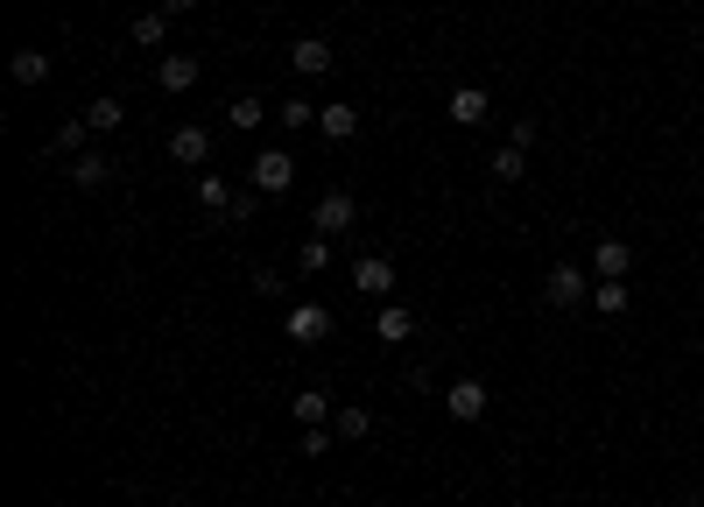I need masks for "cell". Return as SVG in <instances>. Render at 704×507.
Masks as SVG:
<instances>
[{
	"label": "cell",
	"mask_w": 704,
	"mask_h": 507,
	"mask_svg": "<svg viewBox=\"0 0 704 507\" xmlns=\"http://www.w3.org/2000/svg\"><path fill=\"white\" fill-rule=\"evenodd\" d=\"M359 226V198L353 190H324L318 205H310V233H324V240H346Z\"/></svg>",
	"instance_id": "6da1fadb"
},
{
	"label": "cell",
	"mask_w": 704,
	"mask_h": 507,
	"mask_svg": "<svg viewBox=\"0 0 704 507\" xmlns=\"http://www.w3.org/2000/svg\"><path fill=\"white\" fill-rule=\"evenodd\" d=\"M543 304H549V310H585V304H592L585 268H578V261H557V268H549V282H543Z\"/></svg>",
	"instance_id": "7a4b0ae2"
},
{
	"label": "cell",
	"mask_w": 704,
	"mask_h": 507,
	"mask_svg": "<svg viewBox=\"0 0 704 507\" xmlns=\"http://www.w3.org/2000/svg\"><path fill=\"white\" fill-rule=\"evenodd\" d=\"M332 310H324V304H310V296H304V304H289V310H282V332H289L296 338V346H324V338H332Z\"/></svg>",
	"instance_id": "3957f363"
},
{
	"label": "cell",
	"mask_w": 704,
	"mask_h": 507,
	"mask_svg": "<svg viewBox=\"0 0 704 507\" xmlns=\"http://www.w3.org/2000/svg\"><path fill=\"white\" fill-rule=\"evenodd\" d=\"M486 409H493V395H486L479 374H458L452 387H444V416H452V423H479Z\"/></svg>",
	"instance_id": "277c9868"
},
{
	"label": "cell",
	"mask_w": 704,
	"mask_h": 507,
	"mask_svg": "<svg viewBox=\"0 0 704 507\" xmlns=\"http://www.w3.org/2000/svg\"><path fill=\"white\" fill-rule=\"evenodd\" d=\"M289 184H296V156H289V148H261V156H254V190L282 198Z\"/></svg>",
	"instance_id": "5b68a950"
},
{
	"label": "cell",
	"mask_w": 704,
	"mask_h": 507,
	"mask_svg": "<svg viewBox=\"0 0 704 507\" xmlns=\"http://www.w3.org/2000/svg\"><path fill=\"white\" fill-rule=\"evenodd\" d=\"M353 289L359 296H395V261H387V253H353Z\"/></svg>",
	"instance_id": "8992f818"
},
{
	"label": "cell",
	"mask_w": 704,
	"mask_h": 507,
	"mask_svg": "<svg viewBox=\"0 0 704 507\" xmlns=\"http://www.w3.org/2000/svg\"><path fill=\"white\" fill-rule=\"evenodd\" d=\"M289 71L296 78H324V71H332V36H296L289 42Z\"/></svg>",
	"instance_id": "52a82bcc"
},
{
	"label": "cell",
	"mask_w": 704,
	"mask_h": 507,
	"mask_svg": "<svg viewBox=\"0 0 704 507\" xmlns=\"http://www.w3.org/2000/svg\"><path fill=\"white\" fill-rule=\"evenodd\" d=\"M170 156L184 162V170H205V162H212V127H198V121H184L170 134Z\"/></svg>",
	"instance_id": "ba28073f"
},
{
	"label": "cell",
	"mask_w": 704,
	"mask_h": 507,
	"mask_svg": "<svg viewBox=\"0 0 704 507\" xmlns=\"http://www.w3.org/2000/svg\"><path fill=\"white\" fill-rule=\"evenodd\" d=\"M444 113H452L458 127H479V121L493 113V92H486V85H458V92L444 99Z\"/></svg>",
	"instance_id": "9c48e42d"
},
{
	"label": "cell",
	"mask_w": 704,
	"mask_h": 507,
	"mask_svg": "<svg viewBox=\"0 0 704 507\" xmlns=\"http://www.w3.org/2000/svg\"><path fill=\"white\" fill-rule=\"evenodd\" d=\"M627 268H634V247L627 240H598L592 247V275L598 282H627Z\"/></svg>",
	"instance_id": "30bf717a"
},
{
	"label": "cell",
	"mask_w": 704,
	"mask_h": 507,
	"mask_svg": "<svg viewBox=\"0 0 704 507\" xmlns=\"http://www.w3.org/2000/svg\"><path fill=\"white\" fill-rule=\"evenodd\" d=\"M190 85H198V57H184V50H176V57H162V64H156V92H190Z\"/></svg>",
	"instance_id": "8fae6325"
},
{
	"label": "cell",
	"mask_w": 704,
	"mask_h": 507,
	"mask_svg": "<svg viewBox=\"0 0 704 507\" xmlns=\"http://www.w3.org/2000/svg\"><path fill=\"white\" fill-rule=\"evenodd\" d=\"M373 332H381V346H409V338H416V310L381 304V310H373Z\"/></svg>",
	"instance_id": "7c38bea8"
},
{
	"label": "cell",
	"mask_w": 704,
	"mask_h": 507,
	"mask_svg": "<svg viewBox=\"0 0 704 507\" xmlns=\"http://www.w3.org/2000/svg\"><path fill=\"white\" fill-rule=\"evenodd\" d=\"M85 148H92V121H85V113H71V121L42 141V156H85Z\"/></svg>",
	"instance_id": "4fadbf2b"
},
{
	"label": "cell",
	"mask_w": 704,
	"mask_h": 507,
	"mask_svg": "<svg viewBox=\"0 0 704 507\" xmlns=\"http://www.w3.org/2000/svg\"><path fill=\"white\" fill-rule=\"evenodd\" d=\"M71 184H78V190H99V184H113V162H107V148H85V156H71Z\"/></svg>",
	"instance_id": "5bb4252c"
},
{
	"label": "cell",
	"mask_w": 704,
	"mask_h": 507,
	"mask_svg": "<svg viewBox=\"0 0 704 507\" xmlns=\"http://www.w3.org/2000/svg\"><path fill=\"white\" fill-rule=\"evenodd\" d=\"M289 416H296V423H304V430H318V423H332V395H324V387H296V401H289Z\"/></svg>",
	"instance_id": "9a60e30c"
},
{
	"label": "cell",
	"mask_w": 704,
	"mask_h": 507,
	"mask_svg": "<svg viewBox=\"0 0 704 507\" xmlns=\"http://www.w3.org/2000/svg\"><path fill=\"white\" fill-rule=\"evenodd\" d=\"M318 127H324V141H353V134H359V107H346V99H324Z\"/></svg>",
	"instance_id": "2e32d148"
},
{
	"label": "cell",
	"mask_w": 704,
	"mask_h": 507,
	"mask_svg": "<svg viewBox=\"0 0 704 507\" xmlns=\"http://www.w3.org/2000/svg\"><path fill=\"white\" fill-rule=\"evenodd\" d=\"M127 42H134V50H162V42H170V14H134Z\"/></svg>",
	"instance_id": "e0dca14e"
},
{
	"label": "cell",
	"mask_w": 704,
	"mask_h": 507,
	"mask_svg": "<svg viewBox=\"0 0 704 507\" xmlns=\"http://www.w3.org/2000/svg\"><path fill=\"white\" fill-rule=\"evenodd\" d=\"M190 198H198L212 219H226V212H233V184H226V176H212V170L198 176V190H190Z\"/></svg>",
	"instance_id": "ac0fdd59"
},
{
	"label": "cell",
	"mask_w": 704,
	"mask_h": 507,
	"mask_svg": "<svg viewBox=\"0 0 704 507\" xmlns=\"http://www.w3.org/2000/svg\"><path fill=\"white\" fill-rule=\"evenodd\" d=\"M521 176H529V148L501 141V148H493V184H521Z\"/></svg>",
	"instance_id": "d6986e66"
},
{
	"label": "cell",
	"mask_w": 704,
	"mask_h": 507,
	"mask_svg": "<svg viewBox=\"0 0 704 507\" xmlns=\"http://www.w3.org/2000/svg\"><path fill=\"white\" fill-rule=\"evenodd\" d=\"M14 85H50V50H14Z\"/></svg>",
	"instance_id": "ffe728a7"
},
{
	"label": "cell",
	"mask_w": 704,
	"mask_h": 507,
	"mask_svg": "<svg viewBox=\"0 0 704 507\" xmlns=\"http://www.w3.org/2000/svg\"><path fill=\"white\" fill-rule=\"evenodd\" d=\"M332 430H338V437H353V444H367V437H373V409H359V401H346V409L332 416Z\"/></svg>",
	"instance_id": "44dd1931"
},
{
	"label": "cell",
	"mask_w": 704,
	"mask_h": 507,
	"mask_svg": "<svg viewBox=\"0 0 704 507\" xmlns=\"http://www.w3.org/2000/svg\"><path fill=\"white\" fill-rule=\"evenodd\" d=\"M275 121H282V134H304V127H318V107H310L304 92H289V99H282V113H275Z\"/></svg>",
	"instance_id": "7402d4cb"
},
{
	"label": "cell",
	"mask_w": 704,
	"mask_h": 507,
	"mask_svg": "<svg viewBox=\"0 0 704 507\" xmlns=\"http://www.w3.org/2000/svg\"><path fill=\"white\" fill-rule=\"evenodd\" d=\"M226 121H233L239 134H254V127H261V121H268V107H261V92H239V99H233V107H226Z\"/></svg>",
	"instance_id": "603a6c76"
},
{
	"label": "cell",
	"mask_w": 704,
	"mask_h": 507,
	"mask_svg": "<svg viewBox=\"0 0 704 507\" xmlns=\"http://www.w3.org/2000/svg\"><path fill=\"white\" fill-rule=\"evenodd\" d=\"M85 121H92V134H113L120 121H127V107H120V99H113V92H99V99H92V107H85Z\"/></svg>",
	"instance_id": "cb8c5ba5"
},
{
	"label": "cell",
	"mask_w": 704,
	"mask_h": 507,
	"mask_svg": "<svg viewBox=\"0 0 704 507\" xmlns=\"http://www.w3.org/2000/svg\"><path fill=\"white\" fill-rule=\"evenodd\" d=\"M324 261H332V240H324V233H310V240L296 247V275H324Z\"/></svg>",
	"instance_id": "d4e9b609"
},
{
	"label": "cell",
	"mask_w": 704,
	"mask_h": 507,
	"mask_svg": "<svg viewBox=\"0 0 704 507\" xmlns=\"http://www.w3.org/2000/svg\"><path fill=\"white\" fill-rule=\"evenodd\" d=\"M592 310H606V318H620V310H634V296H627V282H598V289H592Z\"/></svg>",
	"instance_id": "484cf974"
},
{
	"label": "cell",
	"mask_w": 704,
	"mask_h": 507,
	"mask_svg": "<svg viewBox=\"0 0 704 507\" xmlns=\"http://www.w3.org/2000/svg\"><path fill=\"white\" fill-rule=\"evenodd\" d=\"M261 198H268V190H233V212L226 219H233V226H247V219L261 212Z\"/></svg>",
	"instance_id": "4316f807"
},
{
	"label": "cell",
	"mask_w": 704,
	"mask_h": 507,
	"mask_svg": "<svg viewBox=\"0 0 704 507\" xmlns=\"http://www.w3.org/2000/svg\"><path fill=\"white\" fill-rule=\"evenodd\" d=\"M332 437H338V430H332V423H318V430H304L296 444H304V458H324V452H332Z\"/></svg>",
	"instance_id": "83f0119b"
},
{
	"label": "cell",
	"mask_w": 704,
	"mask_h": 507,
	"mask_svg": "<svg viewBox=\"0 0 704 507\" xmlns=\"http://www.w3.org/2000/svg\"><path fill=\"white\" fill-rule=\"evenodd\" d=\"M254 289H261V296H282V289H289V275H282V268H254Z\"/></svg>",
	"instance_id": "f1b7e54d"
},
{
	"label": "cell",
	"mask_w": 704,
	"mask_h": 507,
	"mask_svg": "<svg viewBox=\"0 0 704 507\" xmlns=\"http://www.w3.org/2000/svg\"><path fill=\"white\" fill-rule=\"evenodd\" d=\"M162 14H170V22L176 14H198V0H162Z\"/></svg>",
	"instance_id": "f546056e"
}]
</instances>
